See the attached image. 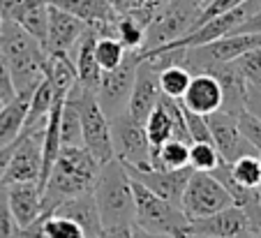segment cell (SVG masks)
Here are the masks:
<instances>
[{"label": "cell", "mask_w": 261, "mask_h": 238, "mask_svg": "<svg viewBox=\"0 0 261 238\" xmlns=\"http://www.w3.org/2000/svg\"><path fill=\"white\" fill-rule=\"evenodd\" d=\"M190 144L178 139L164 141L160 148L150 153V167L153 169H167V171H176V169L190 167Z\"/></svg>", "instance_id": "23"}, {"label": "cell", "mask_w": 261, "mask_h": 238, "mask_svg": "<svg viewBox=\"0 0 261 238\" xmlns=\"http://www.w3.org/2000/svg\"><path fill=\"white\" fill-rule=\"evenodd\" d=\"M109 123H111L114 157L127 164V167H150V144H148L143 123H137L125 111L114 116V118H109Z\"/></svg>", "instance_id": "9"}, {"label": "cell", "mask_w": 261, "mask_h": 238, "mask_svg": "<svg viewBox=\"0 0 261 238\" xmlns=\"http://www.w3.org/2000/svg\"><path fill=\"white\" fill-rule=\"evenodd\" d=\"M190 79H192V72L180 67V65H169V67H162L158 74V81H160V90L162 95L167 97H173V99H180L185 95L190 86Z\"/></svg>", "instance_id": "26"}, {"label": "cell", "mask_w": 261, "mask_h": 238, "mask_svg": "<svg viewBox=\"0 0 261 238\" xmlns=\"http://www.w3.org/2000/svg\"><path fill=\"white\" fill-rule=\"evenodd\" d=\"M132 194L134 227L169 238H190V218L180 206L158 197L137 180H132Z\"/></svg>", "instance_id": "4"}, {"label": "cell", "mask_w": 261, "mask_h": 238, "mask_svg": "<svg viewBox=\"0 0 261 238\" xmlns=\"http://www.w3.org/2000/svg\"><path fill=\"white\" fill-rule=\"evenodd\" d=\"M203 72L213 74L222 88V111L238 116L245 109V97H247V81L241 74L238 65L233 60L227 63H213L208 65Z\"/></svg>", "instance_id": "16"}, {"label": "cell", "mask_w": 261, "mask_h": 238, "mask_svg": "<svg viewBox=\"0 0 261 238\" xmlns=\"http://www.w3.org/2000/svg\"><path fill=\"white\" fill-rule=\"evenodd\" d=\"M16 231H19V224L7 203V190L5 185H0V238H16Z\"/></svg>", "instance_id": "34"}, {"label": "cell", "mask_w": 261, "mask_h": 238, "mask_svg": "<svg viewBox=\"0 0 261 238\" xmlns=\"http://www.w3.org/2000/svg\"><path fill=\"white\" fill-rule=\"evenodd\" d=\"M190 238H211V236H190Z\"/></svg>", "instance_id": "42"}, {"label": "cell", "mask_w": 261, "mask_h": 238, "mask_svg": "<svg viewBox=\"0 0 261 238\" xmlns=\"http://www.w3.org/2000/svg\"><path fill=\"white\" fill-rule=\"evenodd\" d=\"M65 97H72L76 102L81 118V137H84V148L97 160L99 164L114 160V146H111V123L107 114L102 111L97 97L93 90L84 88L76 81Z\"/></svg>", "instance_id": "6"}, {"label": "cell", "mask_w": 261, "mask_h": 238, "mask_svg": "<svg viewBox=\"0 0 261 238\" xmlns=\"http://www.w3.org/2000/svg\"><path fill=\"white\" fill-rule=\"evenodd\" d=\"M231 178L238 185L250 190H259L261 188V164H259V155H243L236 162L229 164Z\"/></svg>", "instance_id": "27"}, {"label": "cell", "mask_w": 261, "mask_h": 238, "mask_svg": "<svg viewBox=\"0 0 261 238\" xmlns=\"http://www.w3.org/2000/svg\"><path fill=\"white\" fill-rule=\"evenodd\" d=\"M236 118H238V127H241L243 137H245L256 150H261V120L254 118V116L245 109H243Z\"/></svg>", "instance_id": "33"}, {"label": "cell", "mask_w": 261, "mask_h": 238, "mask_svg": "<svg viewBox=\"0 0 261 238\" xmlns=\"http://www.w3.org/2000/svg\"><path fill=\"white\" fill-rule=\"evenodd\" d=\"M241 3H245V0H211V3L201 10V14H199L197 25H201L203 21H208L211 16H217V14H222V12L233 10V7H238ZM197 25H194V28H197Z\"/></svg>", "instance_id": "35"}, {"label": "cell", "mask_w": 261, "mask_h": 238, "mask_svg": "<svg viewBox=\"0 0 261 238\" xmlns=\"http://www.w3.org/2000/svg\"><path fill=\"white\" fill-rule=\"evenodd\" d=\"M245 111H250L254 118L261 120V88H259V86H247Z\"/></svg>", "instance_id": "36"}, {"label": "cell", "mask_w": 261, "mask_h": 238, "mask_svg": "<svg viewBox=\"0 0 261 238\" xmlns=\"http://www.w3.org/2000/svg\"><path fill=\"white\" fill-rule=\"evenodd\" d=\"M86 28H88V23L81 21L79 16L49 5V28H46L44 49L56 51V54H69L86 33Z\"/></svg>", "instance_id": "15"}, {"label": "cell", "mask_w": 261, "mask_h": 238, "mask_svg": "<svg viewBox=\"0 0 261 238\" xmlns=\"http://www.w3.org/2000/svg\"><path fill=\"white\" fill-rule=\"evenodd\" d=\"M74 146H84L81 118L76 102L72 97H65L63 109H60V148H74Z\"/></svg>", "instance_id": "24"}, {"label": "cell", "mask_w": 261, "mask_h": 238, "mask_svg": "<svg viewBox=\"0 0 261 238\" xmlns=\"http://www.w3.org/2000/svg\"><path fill=\"white\" fill-rule=\"evenodd\" d=\"M188 164L192 171H213L220 164V155L213 144H190Z\"/></svg>", "instance_id": "30"}, {"label": "cell", "mask_w": 261, "mask_h": 238, "mask_svg": "<svg viewBox=\"0 0 261 238\" xmlns=\"http://www.w3.org/2000/svg\"><path fill=\"white\" fill-rule=\"evenodd\" d=\"M256 238H261V227H259V231H256Z\"/></svg>", "instance_id": "43"}, {"label": "cell", "mask_w": 261, "mask_h": 238, "mask_svg": "<svg viewBox=\"0 0 261 238\" xmlns=\"http://www.w3.org/2000/svg\"><path fill=\"white\" fill-rule=\"evenodd\" d=\"M0 51L10 65L16 95H33L44 79L49 51L12 19H0Z\"/></svg>", "instance_id": "2"}, {"label": "cell", "mask_w": 261, "mask_h": 238, "mask_svg": "<svg viewBox=\"0 0 261 238\" xmlns=\"http://www.w3.org/2000/svg\"><path fill=\"white\" fill-rule=\"evenodd\" d=\"M132 238H169V236H160V233H150L139 227H132Z\"/></svg>", "instance_id": "41"}, {"label": "cell", "mask_w": 261, "mask_h": 238, "mask_svg": "<svg viewBox=\"0 0 261 238\" xmlns=\"http://www.w3.org/2000/svg\"><path fill=\"white\" fill-rule=\"evenodd\" d=\"M0 109H3V102H0Z\"/></svg>", "instance_id": "44"}, {"label": "cell", "mask_w": 261, "mask_h": 238, "mask_svg": "<svg viewBox=\"0 0 261 238\" xmlns=\"http://www.w3.org/2000/svg\"><path fill=\"white\" fill-rule=\"evenodd\" d=\"M54 90H51V84L46 79L40 81V86L33 90L30 95V102H28V111H25V120H23V129H37V127H44L46 120H49L51 114V107H54Z\"/></svg>", "instance_id": "22"}, {"label": "cell", "mask_w": 261, "mask_h": 238, "mask_svg": "<svg viewBox=\"0 0 261 238\" xmlns=\"http://www.w3.org/2000/svg\"><path fill=\"white\" fill-rule=\"evenodd\" d=\"M42 231H44V238H90L84 224L58 213L42 215Z\"/></svg>", "instance_id": "25"}, {"label": "cell", "mask_w": 261, "mask_h": 238, "mask_svg": "<svg viewBox=\"0 0 261 238\" xmlns=\"http://www.w3.org/2000/svg\"><path fill=\"white\" fill-rule=\"evenodd\" d=\"M46 3L69 12V14H74V16H79L86 23H99V21L118 19V14L109 7L107 0H46Z\"/></svg>", "instance_id": "21"}, {"label": "cell", "mask_w": 261, "mask_h": 238, "mask_svg": "<svg viewBox=\"0 0 261 238\" xmlns=\"http://www.w3.org/2000/svg\"><path fill=\"white\" fill-rule=\"evenodd\" d=\"M139 63H141L139 51L127 49V54H125L123 63H120L118 67L102 72L97 90H95V97H97L102 111L107 114V118H114V116L123 114V111L127 109L129 93H132Z\"/></svg>", "instance_id": "7"}, {"label": "cell", "mask_w": 261, "mask_h": 238, "mask_svg": "<svg viewBox=\"0 0 261 238\" xmlns=\"http://www.w3.org/2000/svg\"><path fill=\"white\" fill-rule=\"evenodd\" d=\"M190 236H211V238H256L254 224L247 213L231 203L217 213L190 220Z\"/></svg>", "instance_id": "11"}, {"label": "cell", "mask_w": 261, "mask_h": 238, "mask_svg": "<svg viewBox=\"0 0 261 238\" xmlns=\"http://www.w3.org/2000/svg\"><path fill=\"white\" fill-rule=\"evenodd\" d=\"M233 33H261V10L254 12V14H252L245 23L238 25ZM233 33H231V35H233Z\"/></svg>", "instance_id": "39"}, {"label": "cell", "mask_w": 261, "mask_h": 238, "mask_svg": "<svg viewBox=\"0 0 261 238\" xmlns=\"http://www.w3.org/2000/svg\"><path fill=\"white\" fill-rule=\"evenodd\" d=\"M99 167L102 164L84 146L60 148L49 171V178L42 188V215H49L65 199L90 192L99 174Z\"/></svg>", "instance_id": "1"}, {"label": "cell", "mask_w": 261, "mask_h": 238, "mask_svg": "<svg viewBox=\"0 0 261 238\" xmlns=\"http://www.w3.org/2000/svg\"><path fill=\"white\" fill-rule=\"evenodd\" d=\"M125 54H127V49L116 37H97L95 40V60H97L102 72L118 67L123 63Z\"/></svg>", "instance_id": "28"}, {"label": "cell", "mask_w": 261, "mask_h": 238, "mask_svg": "<svg viewBox=\"0 0 261 238\" xmlns=\"http://www.w3.org/2000/svg\"><path fill=\"white\" fill-rule=\"evenodd\" d=\"M5 190L10 210L19 227L35 222L42 215V190L37 183H12L5 185Z\"/></svg>", "instance_id": "18"}, {"label": "cell", "mask_w": 261, "mask_h": 238, "mask_svg": "<svg viewBox=\"0 0 261 238\" xmlns=\"http://www.w3.org/2000/svg\"><path fill=\"white\" fill-rule=\"evenodd\" d=\"M231 203V194L211 171H192L180 197V208L185 210L190 220L217 213V210L227 208Z\"/></svg>", "instance_id": "8"}, {"label": "cell", "mask_w": 261, "mask_h": 238, "mask_svg": "<svg viewBox=\"0 0 261 238\" xmlns=\"http://www.w3.org/2000/svg\"><path fill=\"white\" fill-rule=\"evenodd\" d=\"M44 127L25 129V132L19 134V139H16V146H14V150H12V157H10V162H7L5 176H3V183L0 185L30 183V180L40 185Z\"/></svg>", "instance_id": "10"}, {"label": "cell", "mask_w": 261, "mask_h": 238, "mask_svg": "<svg viewBox=\"0 0 261 238\" xmlns=\"http://www.w3.org/2000/svg\"><path fill=\"white\" fill-rule=\"evenodd\" d=\"M134 224H114V227H102L97 238H132Z\"/></svg>", "instance_id": "37"}, {"label": "cell", "mask_w": 261, "mask_h": 238, "mask_svg": "<svg viewBox=\"0 0 261 238\" xmlns=\"http://www.w3.org/2000/svg\"><path fill=\"white\" fill-rule=\"evenodd\" d=\"M208 3H211V0H206V5H208Z\"/></svg>", "instance_id": "45"}, {"label": "cell", "mask_w": 261, "mask_h": 238, "mask_svg": "<svg viewBox=\"0 0 261 238\" xmlns=\"http://www.w3.org/2000/svg\"><path fill=\"white\" fill-rule=\"evenodd\" d=\"M125 171L129 174L132 180L141 183L143 188H148L150 192H155L158 197L176 203V206H180L182 190H185V183H188L190 174H192L190 167L176 169V171H167V169H153V167L139 169V167H127V164H125Z\"/></svg>", "instance_id": "14"}, {"label": "cell", "mask_w": 261, "mask_h": 238, "mask_svg": "<svg viewBox=\"0 0 261 238\" xmlns=\"http://www.w3.org/2000/svg\"><path fill=\"white\" fill-rule=\"evenodd\" d=\"M14 146H16V141H12V144L0 148V183H3V176H5V169H7V162H10V157H12Z\"/></svg>", "instance_id": "40"}, {"label": "cell", "mask_w": 261, "mask_h": 238, "mask_svg": "<svg viewBox=\"0 0 261 238\" xmlns=\"http://www.w3.org/2000/svg\"><path fill=\"white\" fill-rule=\"evenodd\" d=\"M116 37L125 49L139 51L143 46V37H146V25L137 21L134 16H118L116 21Z\"/></svg>", "instance_id": "29"}, {"label": "cell", "mask_w": 261, "mask_h": 238, "mask_svg": "<svg viewBox=\"0 0 261 238\" xmlns=\"http://www.w3.org/2000/svg\"><path fill=\"white\" fill-rule=\"evenodd\" d=\"M206 123L211 127L213 146H215L217 155L222 162H236L243 155H259V150L243 137L241 127H238V118L227 111H213L206 116Z\"/></svg>", "instance_id": "12"}, {"label": "cell", "mask_w": 261, "mask_h": 238, "mask_svg": "<svg viewBox=\"0 0 261 238\" xmlns=\"http://www.w3.org/2000/svg\"><path fill=\"white\" fill-rule=\"evenodd\" d=\"M178 102H180L182 109L192 111V114L208 116L213 111L222 109V88L213 74L197 72V74H192L188 90Z\"/></svg>", "instance_id": "17"}, {"label": "cell", "mask_w": 261, "mask_h": 238, "mask_svg": "<svg viewBox=\"0 0 261 238\" xmlns=\"http://www.w3.org/2000/svg\"><path fill=\"white\" fill-rule=\"evenodd\" d=\"M203 7L206 0H167L160 14L146 25V37L139 54H148L158 46L185 37L190 30H194Z\"/></svg>", "instance_id": "5"}, {"label": "cell", "mask_w": 261, "mask_h": 238, "mask_svg": "<svg viewBox=\"0 0 261 238\" xmlns=\"http://www.w3.org/2000/svg\"><path fill=\"white\" fill-rule=\"evenodd\" d=\"M233 63L238 65L241 74L245 76L247 86H259L261 88V46L245 51V54L238 56Z\"/></svg>", "instance_id": "31"}, {"label": "cell", "mask_w": 261, "mask_h": 238, "mask_svg": "<svg viewBox=\"0 0 261 238\" xmlns=\"http://www.w3.org/2000/svg\"><path fill=\"white\" fill-rule=\"evenodd\" d=\"M185 116V125H188V134H190V144H213L211 137V127L206 123V116L192 114V111L182 109Z\"/></svg>", "instance_id": "32"}, {"label": "cell", "mask_w": 261, "mask_h": 238, "mask_svg": "<svg viewBox=\"0 0 261 238\" xmlns=\"http://www.w3.org/2000/svg\"><path fill=\"white\" fill-rule=\"evenodd\" d=\"M93 197L102 227L114 224H134V194L132 178L125 171L120 160H109L99 167V174L93 185Z\"/></svg>", "instance_id": "3"}, {"label": "cell", "mask_w": 261, "mask_h": 238, "mask_svg": "<svg viewBox=\"0 0 261 238\" xmlns=\"http://www.w3.org/2000/svg\"><path fill=\"white\" fill-rule=\"evenodd\" d=\"M158 74H160L158 67H155L150 60L141 58V63H139V67H137V76H134L132 93H129L127 109H125V114H127L129 118H134L137 123H146L148 114L158 107V99H160V95H162Z\"/></svg>", "instance_id": "13"}, {"label": "cell", "mask_w": 261, "mask_h": 238, "mask_svg": "<svg viewBox=\"0 0 261 238\" xmlns=\"http://www.w3.org/2000/svg\"><path fill=\"white\" fill-rule=\"evenodd\" d=\"M28 102L30 95H16L12 102L3 104V109H0V148L19 139L21 129H23L25 111H28Z\"/></svg>", "instance_id": "20"}, {"label": "cell", "mask_w": 261, "mask_h": 238, "mask_svg": "<svg viewBox=\"0 0 261 238\" xmlns=\"http://www.w3.org/2000/svg\"><path fill=\"white\" fill-rule=\"evenodd\" d=\"M95 40H97V33L93 28H86V33L81 35V40L74 44V49L69 51V58H72L74 67H76V79L84 88L88 90H97L99 76H102V70H99L97 60H95Z\"/></svg>", "instance_id": "19"}, {"label": "cell", "mask_w": 261, "mask_h": 238, "mask_svg": "<svg viewBox=\"0 0 261 238\" xmlns=\"http://www.w3.org/2000/svg\"><path fill=\"white\" fill-rule=\"evenodd\" d=\"M23 0H0V19H16Z\"/></svg>", "instance_id": "38"}]
</instances>
